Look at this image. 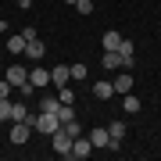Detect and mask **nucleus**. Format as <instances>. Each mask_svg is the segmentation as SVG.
I'll list each match as a JSON object with an SVG mask.
<instances>
[{"label":"nucleus","instance_id":"5701e85b","mask_svg":"<svg viewBox=\"0 0 161 161\" xmlns=\"http://www.w3.org/2000/svg\"><path fill=\"white\" fill-rule=\"evenodd\" d=\"M58 100H61V104H75V93H72L68 86H61V90H58Z\"/></svg>","mask_w":161,"mask_h":161},{"label":"nucleus","instance_id":"dca6fc26","mask_svg":"<svg viewBox=\"0 0 161 161\" xmlns=\"http://www.w3.org/2000/svg\"><path fill=\"white\" fill-rule=\"evenodd\" d=\"M100 43H104V50H118L122 36H118V32H104V36H100Z\"/></svg>","mask_w":161,"mask_h":161},{"label":"nucleus","instance_id":"a878e982","mask_svg":"<svg viewBox=\"0 0 161 161\" xmlns=\"http://www.w3.org/2000/svg\"><path fill=\"white\" fill-rule=\"evenodd\" d=\"M4 29H7V25H4V18H0V32H4Z\"/></svg>","mask_w":161,"mask_h":161},{"label":"nucleus","instance_id":"2eb2a0df","mask_svg":"<svg viewBox=\"0 0 161 161\" xmlns=\"http://www.w3.org/2000/svg\"><path fill=\"white\" fill-rule=\"evenodd\" d=\"M7 54H25V32H22V36H11V40H7Z\"/></svg>","mask_w":161,"mask_h":161},{"label":"nucleus","instance_id":"4be33fe9","mask_svg":"<svg viewBox=\"0 0 161 161\" xmlns=\"http://www.w3.org/2000/svg\"><path fill=\"white\" fill-rule=\"evenodd\" d=\"M75 11H79V14H93V0H75Z\"/></svg>","mask_w":161,"mask_h":161},{"label":"nucleus","instance_id":"0eeeda50","mask_svg":"<svg viewBox=\"0 0 161 161\" xmlns=\"http://www.w3.org/2000/svg\"><path fill=\"white\" fill-rule=\"evenodd\" d=\"M54 150H58L61 158H68V150H72V136H68L64 129H58V132H54Z\"/></svg>","mask_w":161,"mask_h":161},{"label":"nucleus","instance_id":"cd10ccee","mask_svg":"<svg viewBox=\"0 0 161 161\" xmlns=\"http://www.w3.org/2000/svg\"><path fill=\"white\" fill-rule=\"evenodd\" d=\"M14 4H22V0H14Z\"/></svg>","mask_w":161,"mask_h":161},{"label":"nucleus","instance_id":"20e7f679","mask_svg":"<svg viewBox=\"0 0 161 161\" xmlns=\"http://www.w3.org/2000/svg\"><path fill=\"white\" fill-rule=\"evenodd\" d=\"M43 54H47V43L40 40V36H29V40H25V58H29V61H40Z\"/></svg>","mask_w":161,"mask_h":161},{"label":"nucleus","instance_id":"39448f33","mask_svg":"<svg viewBox=\"0 0 161 161\" xmlns=\"http://www.w3.org/2000/svg\"><path fill=\"white\" fill-rule=\"evenodd\" d=\"M93 154V143H90V136H75L72 140V150H68V158H90Z\"/></svg>","mask_w":161,"mask_h":161},{"label":"nucleus","instance_id":"6e6552de","mask_svg":"<svg viewBox=\"0 0 161 161\" xmlns=\"http://www.w3.org/2000/svg\"><path fill=\"white\" fill-rule=\"evenodd\" d=\"M29 82H32L36 90H43L47 82H50V72H47V68H40V64H32V68H29Z\"/></svg>","mask_w":161,"mask_h":161},{"label":"nucleus","instance_id":"f03ea898","mask_svg":"<svg viewBox=\"0 0 161 161\" xmlns=\"http://www.w3.org/2000/svg\"><path fill=\"white\" fill-rule=\"evenodd\" d=\"M118 58H122V68H132V64H136V43L122 36V43H118Z\"/></svg>","mask_w":161,"mask_h":161},{"label":"nucleus","instance_id":"aec40b11","mask_svg":"<svg viewBox=\"0 0 161 161\" xmlns=\"http://www.w3.org/2000/svg\"><path fill=\"white\" fill-rule=\"evenodd\" d=\"M61 129H64V132H68V136H72V140H75V136H82V125H79V122H75V118H72V122H64V125H61Z\"/></svg>","mask_w":161,"mask_h":161},{"label":"nucleus","instance_id":"a211bd4d","mask_svg":"<svg viewBox=\"0 0 161 161\" xmlns=\"http://www.w3.org/2000/svg\"><path fill=\"white\" fill-rule=\"evenodd\" d=\"M122 108H125V115H136V111H140V97H132V93H129V97L122 100Z\"/></svg>","mask_w":161,"mask_h":161},{"label":"nucleus","instance_id":"6ab92c4d","mask_svg":"<svg viewBox=\"0 0 161 161\" xmlns=\"http://www.w3.org/2000/svg\"><path fill=\"white\" fill-rule=\"evenodd\" d=\"M25 118H29L25 104H11V122H25Z\"/></svg>","mask_w":161,"mask_h":161},{"label":"nucleus","instance_id":"f8f14e48","mask_svg":"<svg viewBox=\"0 0 161 161\" xmlns=\"http://www.w3.org/2000/svg\"><path fill=\"white\" fill-rule=\"evenodd\" d=\"M111 86H115V93H129V90H132V75H129V72L115 75V82H111Z\"/></svg>","mask_w":161,"mask_h":161},{"label":"nucleus","instance_id":"c85d7f7f","mask_svg":"<svg viewBox=\"0 0 161 161\" xmlns=\"http://www.w3.org/2000/svg\"><path fill=\"white\" fill-rule=\"evenodd\" d=\"M158 36H161V29H158Z\"/></svg>","mask_w":161,"mask_h":161},{"label":"nucleus","instance_id":"4468645a","mask_svg":"<svg viewBox=\"0 0 161 161\" xmlns=\"http://www.w3.org/2000/svg\"><path fill=\"white\" fill-rule=\"evenodd\" d=\"M54 115H58V122L64 125V122L75 118V104H58V111H54Z\"/></svg>","mask_w":161,"mask_h":161},{"label":"nucleus","instance_id":"f3484780","mask_svg":"<svg viewBox=\"0 0 161 161\" xmlns=\"http://www.w3.org/2000/svg\"><path fill=\"white\" fill-rule=\"evenodd\" d=\"M58 97H54V93H43V97H40V111H58Z\"/></svg>","mask_w":161,"mask_h":161},{"label":"nucleus","instance_id":"9d476101","mask_svg":"<svg viewBox=\"0 0 161 161\" xmlns=\"http://www.w3.org/2000/svg\"><path fill=\"white\" fill-rule=\"evenodd\" d=\"M29 140V122H14L11 125V143H25Z\"/></svg>","mask_w":161,"mask_h":161},{"label":"nucleus","instance_id":"b1692460","mask_svg":"<svg viewBox=\"0 0 161 161\" xmlns=\"http://www.w3.org/2000/svg\"><path fill=\"white\" fill-rule=\"evenodd\" d=\"M0 122H11V97L0 100Z\"/></svg>","mask_w":161,"mask_h":161},{"label":"nucleus","instance_id":"7ed1b4c3","mask_svg":"<svg viewBox=\"0 0 161 161\" xmlns=\"http://www.w3.org/2000/svg\"><path fill=\"white\" fill-rule=\"evenodd\" d=\"M4 79L18 90L22 82H29V68H25V64H7V75H4Z\"/></svg>","mask_w":161,"mask_h":161},{"label":"nucleus","instance_id":"393cba45","mask_svg":"<svg viewBox=\"0 0 161 161\" xmlns=\"http://www.w3.org/2000/svg\"><path fill=\"white\" fill-rule=\"evenodd\" d=\"M11 90H14L11 82H7V79H0V100H7V97H11Z\"/></svg>","mask_w":161,"mask_h":161},{"label":"nucleus","instance_id":"1a4fd4ad","mask_svg":"<svg viewBox=\"0 0 161 161\" xmlns=\"http://www.w3.org/2000/svg\"><path fill=\"white\" fill-rule=\"evenodd\" d=\"M90 143H93V150L97 147H111V132L108 129H90Z\"/></svg>","mask_w":161,"mask_h":161},{"label":"nucleus","instance_id":"423d86ee","mask_svg":"<svg viewBox=\"0 0 161 161\" xmlns=\"http://www.w3.org/2000/svg\"><path fill=\"white\" fill-rule=\"evenodd\" d=\"M72 82V72H68V64H58V68H50V86H68Z\"/></svg>","mask_w":161,"mask_h":161},{"label":"nucleus","instance_id":"f257e3e1","mask_svg":"<svg viewBox=\"0 0 161 161\" xmlns=\"http://www.w3.org/2000/svg\"><path fill=\"white\" fill-rule=\"evenodd\" d=\"M32 125H36V132H43V136H54V132L61 129V122H58V115L54 111H40L36 118H29Z\"/></svg>","mask_w":161,"mask_h":161},{"label":"nucleus","instance_id":"ddd939ff","mask_svg":"<svg viewBox=\"0 0 161 161\" xmlns=\"http://www.w3.org/2000/svg\"><path fill=\"white\" fill-rule=\"evenodd\" d=\"M100 64H104V68H111V72H115V68H122V58H118V50H104Z\"/></svg>","mask_w":161,"mask_h":161},{"label":"nucleus","instance_id":"412c9836","mask_svg":"<svg viewBox=\"0 0 161 161\" xmlns=\"http://www.w3.org/2000/svg\"><path fill=\"white\" fill-rule=\"evenodd\" d=\"M68 72H72V82L86 79V64H68Z\"/></svg>","mask_w":161,"mask_h":161},{"label":"nucleus","instance_id":"9b49d317","mask_svg":"<svg viewBox=\"0 0 161 161\" xmlns=\"http://www.w3.org/2000/svg\"><path fill=\"white\" fill-rule=\"evenodd\" d=\"M93 97L97 100H111L115 97V86H111V82H93Z\"/></svg>","mask_w":161,"mask_h":161},{"label":"nucleus","instance_id":"bb28decb","mask_svg":"<svg viewBox=\"0 0 161 161\" xmlns=\"http://www.w3.org/2000/svg\"><path fill=\"white\" fill-rule=\"evenodd\" d=\"M64 4H75V0H64Z\"/></svg>","mask_w":161,"mask_h":161}]
</instances>
